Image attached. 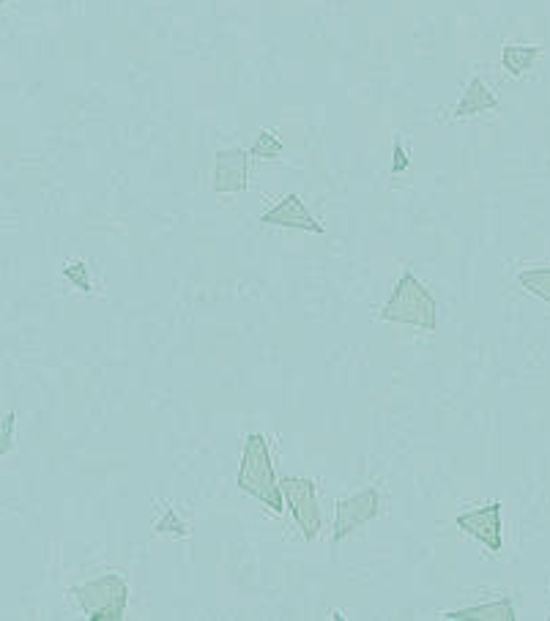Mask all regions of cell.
I'll return each mask as SVG.
<instances>
[{
    "label": "cell",
    "instance_id": "6",
    "mask_svg": "<svg viewBox=\"0 0 550 621\" xmlns=\"http://www.w3.org/2000/svg\"><path fill=\"white\" fill-rule=\"evenodd\" d=\"M250 154L241 148L219 151L214 162V192L217 195H239L250 187Z\"/></svg>",
    "mask_w": 550,
    "mask_h": 621
},
{
    "label": "cell",
    "instance_id": "11",
    "mask_svg": "<svg viewBox=\"0 0 550 621\" xmlns=\"http://www.w3.org/2000/svg\"><path fill=\"white\" fill-rule=\"evenodd\" d=\"M540 52V47H531V44H509L501 52V61H504V69L509 74L520 77V74L529 72L531 66H534V61L540 58Z\"/></svg>",
    "mask_w": 550,
    "mask_h": 621
},
{
    "label": "cell",
    "instance_id": "1",
    "mask_svg": "<svg viewBox=\"0 0 550 621\" xmlns=\"http://www.w3.org/2000/svg\"><path fill=\"white\" fill-rule=\"evenodd\" d=\"M239 487L244 493H250L252 498H258L260 504H266L274 515H280L282 509H285L280 479L274 474V463H271L269 438L263 433L247 435V441H244Z\"/></svg>",
    "mask_w": 550,
    "mask_h": 621
},
{
    "label": "cell",
    "instance_id": "16",
    "mask_svg": "<svg viewBox=\"0 0 550 621\" xmlns=\"http://www.w3.org/2000/svg\"><path fill=\"white\" fill-rule=\"evenodd\" d=\"M63 277L69 282H74L80 290H91V277H88V266L85 263H72L63 269Z\"/></svg>",
    "mask_w": 550,
    "mask_h": 621
},
{
    "label": "cell",
    "instance_id": "4",
    "mask_svg": "<svg viewBox=\"0 0 550 621\" xmlns=\"http://www.w3.org/2000/svg\"><path fill=\"white\" fill-rule=\"evenodd\" d=\"M280 487L282 498L291 507L304 539H310V542L318 539V534H321V507H318L315 482L304 477H285L280 479Z\"/></svg>",
    "mask_w": 550,
    "mask_h": 621
},
{
    "label": "cell",
    "instance_id": "8",
    "mask_svg": "<svg viewBox=\"0 0 550 621\" xmlns=\"http://www.w3.org/2000/svg\"><path fill=\"white\" fill-rule=\"evenodd\" d=\"M260 225H271V228H291V230H310V233H323L321 222H315L310 208L304 206L299 195L282 197L280 203L269 208L266 214H260Z\"/></svg>",
    "mask_w": 550,
    "mask_h": 621
},
{
    "label": "cell",
    "instance_id": "13",
    "mask_svg": "<svg viewBox=\"0 0 550 621\" xmlns=\"http://www.w3.org/2000/svg\"><path fill=\"white\" fill-rule=\"evenodd\" d=\"M250 154L260 156V159H277L282 156V143L271 132H260L258 140L252 143Z\"/></svg>",
    "mask_w": 550,
    "mask_h": 621
},
{
    "label": "cell",
    "instance_id": "17",
    "mask_svg": "<svg viewBox=\"0 0 550 621\" xmlns=\"http://www.w3.org/2000/svg\"><path fill=\"white\" fill-rule=\"evenodd\" d=\"M6 3H9V0H0V9H3V6H6Z\"/></svg>",
    "mask_w": 550,
    "mask_h": 621
},
{
    "label": "cell",
    "instance_id": "15",
    "mask_svg": "<svg viewBox=\"0 0 550 621\" xmlns=\"http://www.w3.org/2000/svg\"><path fill=\"white\" fill-rule=\"evenodd\" d=\"M14 425H17V414H9L0 419V457H6L14 449Z\"/></svg>",
    "mask_w": 550,
    "mask_h": 621
},
{
    "label": "cell",
    "instance_id": "2",
    "mask_svg": "<svg viewBox=\"0 0 550 621\" xmlns=\"http://www.w3.org/2000/svg\"><path fill=\"white\" fill-rule=\"evenodd\" d=\"M381 321L403 323V326H414L422 332H436V299L425 288V282H419V277H414L411 271H403V277L397 280L392 296L381 310Z\"/></svg>",
    "mask_w": 550,
    "mask_h": 621
},
{
    "label": "cell",
    "instance_id": "9",
    "mask_svg": "<svg viewBox=\"0 0 550 621\" xmlns=\"http://www.w3.org/2000/svg\"><path fill=\"white\" fill-rule=\"evenodd\" d=\"M496 107H499V99L493 96V91H490L488 85L482 83L479 77H474V80L466 85L463 99H460V104L455 107V115L457 118H468V115L488 113V110H496Z\"/></svg>",
    "mask_w": 550,
    "mask_h": 621
},
{
    "label": "cell",
    "instance_id": "5",
    "mask_svg": "<svg viewBox=\"0 0 550 621\" xmlns=\"http://www.w3.org/2000/svg\"><path fill=\"white\" fill-rule=\"evenodd\" d=\"M378 512H381V493L375 487L340 498L337 512H334V542H343L345 537H351L356 528L367 526L370 520L378 518Z\"/></svg>",
    "mask_w": 550,
    "mask_h": 621
},
{
    "label": "cell",
    "instance_id": "10",
    "mask_svg": "<svg viewBox=\"0 0 550 621\" xmlns=\"http://www.w3.org/2000/svg\"><path fill=\"white\" fill-rule=\"evenodd\" d=\"M444 619L449 621H515V608L512 602L504 600L488 602V605H474V608H460V611H447Z\"/></svg>",
    "mask_w": 550,
    "mask_h": 621
},
{
    "label": "cell",
    "instance_id": "12",
    "mask_svg": "<svg viewBox=\"0 0 550 621\" xmlns=\"http://www.w3.org/2000/svg\"><path fill=\"white\" fill-rule=\"evenodd\" d=\"M520 288L529 290L534 293L537 299L548 301L550 304V269H529V271H520Z\"/></svg>",
    "mask_w": 550,
    "mask_h": 621
},
{
    "label": "cell",
    "instance_id": "3",
    "mask_svg": "<svg viewBox=\"0 0 550 621\" xmlns=\"http://www.w3.org/2000/svg\"><path fill=\"white\" fill-rule=\"evenodd\" d=\"M74 597L91 621H121L124 619L126 602H129V586L121 575L107 572L102 578L88 580L74 589Z\"/></svg>",
    "mask_w": 550,
    "mask_h": 621
},
{
    "label": "cell",
    "instance_id": "14",
    "mask_svg": "<svg viewBox=\"0 0 550 621\" xmlns=\"http://www.w3.org/2000/svg\"><path fill=\"white\" fill-rule=\"evenodd\" d=\"M156 534H173V537H187L189 528L176 518V509H167V515L154 523Z\"/></svg>",
    "mask_w": 550,
    "mask_h": 621
},
{
    "label": "cell",
    "instance_id": "7",
    "mask_svg": "<svg viewBox=\"0 0 550 621\" xmlns=\"http://www.w3.org/2000/svg\"><path fill=\"white\" fill-rule=\"evenodd\" d=\"M457 528L466 531L468 537L479 539L493 553H499L501 545H504V537H501V504L493 501L488 507L471 509V512L457 515Z\"/></svg>",
    "mask_w": 550,
    "mask_h": 621
}]
</instances>
